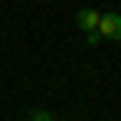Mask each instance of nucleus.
<instances>
[{
    "label": "nucleus",
    "instance_id": "nucleus-3",
    "mask_svg": "<svg viewBox=\"0 0 121 121\" xmlns=\"http://www.w3.org/2000/svg\"><path fill=\"white\" fill-rule=\"evenodd\" d=\"M30 121H52V115H49L46 108H33V111H30Z\"/></svg>",
    "mask_w": 121,
    "mask_h": 121
},
{
    "label": "nucleus",
    "instance_id": "nucleus-2",
    "mask_svg": "<svg viewBox=\"0 0 121 121\" xmlns=\"http://www.w3.org/2000/svg\"><path fill=\"white\" fill-rule=\"evenodd\" d=\"M98 20H101V13H98V10H92V7H82L79 13H75V26H79L85 36L98 33Z\"/></svg>",
    "mask_w": 121,
    "mask_h": 121
},
{
    "label": "nucleus",
    "instance_id": "nucleus-4",
    "mask_svg": "<svg viewBox=\"0 0 121 121\" xmlns=\"http://www.w3.org/2000/svg\"><path fill=\"white\" fill-rule=\"evenodd\" d=\"M85 43H88V46H98V43H101V36H98V33H92V36H85Z\"/></svg>",
    "mask_w": 121,
    "mask_h": 121
},
{
    "label": "nucleus",
    "instance_id": "nucleus-1",
    "mask_svg": "<svg viewBox=\"0 0 121 121\" xmlns=\"http://www.w3.org/2000/svg\"><path fill=\"white\" fill-rule=\"evenodd\" d=\"M98 36H101V39H111V43H121V13H115V10L101 13V20H98Z\"/></svg>",
    "mask_w": 121,
    "mask_h": 121
}]
</instances>
